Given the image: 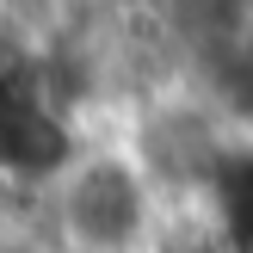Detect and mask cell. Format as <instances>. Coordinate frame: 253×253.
I'll return each instance as SVG.
<instances>
[{
  "label": "cell",
  "instance_id": "6da1fadb",
  "mask_svg": "<svg viewBox=\"0 0 253 253\" xmlns=\"http://www.w3.org/2000/svg\"><path fill=\"white\" fill-rule=\"evenodd\" d=\"M161 204L167 198L148 179L142 155L124 136L99 130L81 148V161L43 192L37 222H43L56 253H148Z\"/></svg>",
  "mask_w": 253,
  "mask_h": 253
}]
</instances>
